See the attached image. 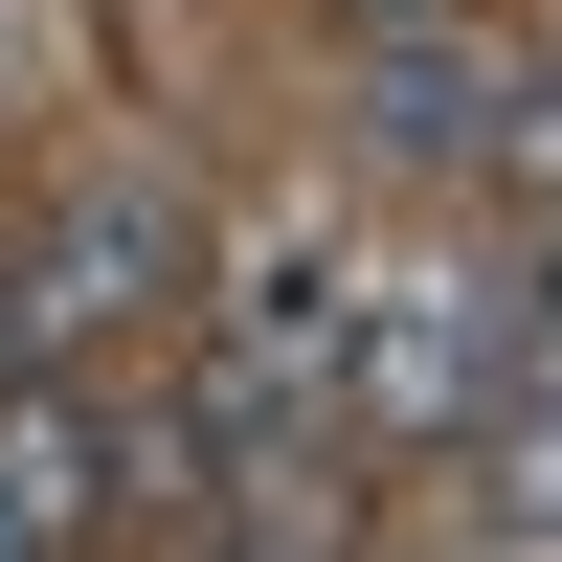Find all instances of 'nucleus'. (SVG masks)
Listing matches in <instances>:
<instances>
[{"label":"nucleus","instance_id":"f03ea898","mask_svg":"<svg viewBox=\"0 0 562 562\" xmlns=\"http://www.w3.org/2000/svg\"><path fill=\"white\" fill-rule=\"evenodd\" d=\"M180 270H203L180 180H68V203H45V248L0 270V315H23V360H90V338H135Z\"/></svg>","mask_w":562,"mask_h":562},{"label":"nucleus","instance_id":"20e7f679","mask_svg":"<svg viewBox=\"0 0 562 562\" xmlns=\"http://www.w3.org/2000/svg\"><path fill=\"white\" fill-rule=\"evenodd\" d=\"M0 518H23L45 562L135 518V428H113V383H90V360H0Z\"/></svg>","mask_w":562,"mask_h":562},{"label":"nucleus","instance_id":"39448f33","mask_svg":"<svg viewBox=\"0 0 562 562\" xmlns=\"http://www.w3.org/2000/svg\"><path fill=\"white\" fill-rule=\"evenodd\" d=\"M473 450H495V540H562V383H518Z\"/></svg>","mask_w":562,"mask_h":562},{"label":"nucleus","instance_id":"f257e3e1","mask_svg":"<svg viewBox=\"0 0 562 562\" xmlns=\"http://www.w3.org/2000/svg\"><path fill=\"white\" fill-rule=\"evenodd\" d=\"M338 405H360L383 450H473L495 405H518V248L360 293V338H338Z\"/></svg>","mask_w":562,"mask_h":562},{"label":"nucleus","instance_id":"7ed1b4c3","mask_svg":"<svg viewBox=\"0 0 562 562\" xmlns=\"http://www.w3.org/2000/svg\"><path fill=\"white\" fill-rule=\"evenodd\" d=\"M315 360H270V338H225L203 383L158 405V428H135V495H180V518H225V495H270V473H315Z\"/></svg>","mask_w":562,"mask_h":562},{"label":"nucleus","instance_id":"423d86ee","mask_svg":"<svg viewBox=\"0 0 562 562\" xmlns=\"http://www.w3.org/2000/svg\"><path fill=\"white\" fill-rule=\"evenodd\" d=\"M0 562H45V540H23V518H0Z\"/></svg>","mask_w":562,"mask_h":562}]
</instances>
